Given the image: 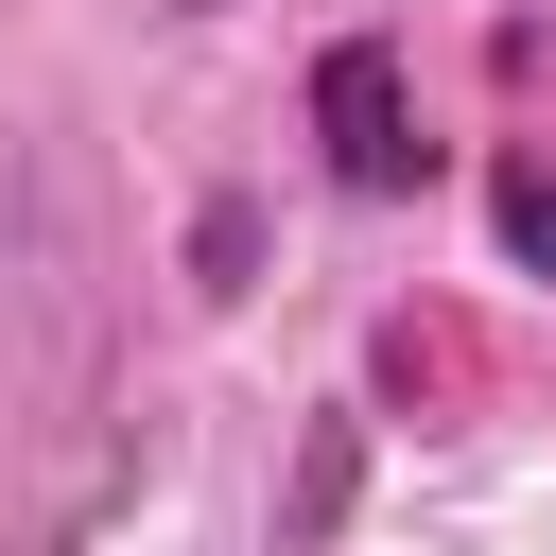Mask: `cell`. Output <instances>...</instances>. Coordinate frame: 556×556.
<instances>
[{"label":"cell","instance_id":"6da1fadb","mask_svg":"<svg viewBox=\"0 0 556 556\" xmlns=\"http://www.w3.org/2000/svg\"><path fill=\"white\" fill-rule=\"evenodd\" d=\"M313 139H330L348 191H417V104H400V52H382V35H348V52L313 70Z\"/></svg>","mask_w":556,"mask_h":556},{"label":"cell","instance_id":"7a4b0ae2","mask_svg":"<svg viewBox=\"0 0 556 556\" xmlns=\"http://www.w3.org/2000/svg\"><path fill=\"white\" fill-rule=\"evenodd\" d=\"M486 208H504V243L556 278V156H504V174H486Z\"/></svg>","mask_w":556,"mask_h":556}]
</instances>
